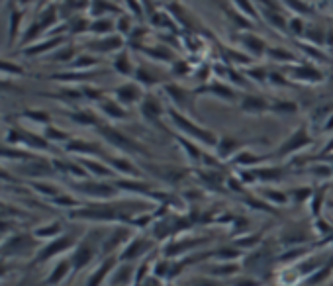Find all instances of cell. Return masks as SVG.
Instances as JSON below:
<instances>
[{
	"label": "cell",
	"mask_w": 333,
	"mask_h": 286,
	"mask_svg": "<svg viewBox=\"0 0 333 286\" xmlns=\"http://www.w3.org/2000/svg\"><path fill=\"white\" fill-rule=\"evenodd\" d=\"M233 2L237 4V8H239L243 14H247V16H253V18H257V12H255V6L249 2V0H233Z\"/></svg>",
	"instance_id": "cell-2"
},
{
	"label": "cell",
	"mask_w": 333,
	"mask_h": 286,
	"mask_svg": "<svg viewBox=\"0 0 333 286\" xmlns=\"http://www.w3.org/2000/svg\"><path fill=\"white\" fill-rule=\"evenodd\" d=\"M120 12V8L116 6V4H112V2H108V0H92V14H96V16H100V14H104V12Z\"/></svg>",
	"instance_id": "cell-1"
},
{
	"label": "cell",
	"mask_w": 333,
	"mask_h": 286,
	"mask_svg": "<svg viewBox=\"0 0 333 286\" xmlns=\"http://www.w3.org/2000/svg\"><path fill=\"white\" fill-rule=\"evenodd\" d=\"M286 4H288L292 10H298L300 14H312L310 6H306L304 2H300V0H286Z\"/></svg>",
	"instance_id": "cell-3"
},
{
	"label": "cell",
	"mask_w": 333,
	"mask_h": 286,
	"mask_svg": "<svg viewBox=\"0 0 333 286\" xmlns=\"http://www.w3.org/2000/svg\"><path fill=\"white\" fill-rule=\"evenodd\" d=\"M98 26H92V30H98V32H104V30H112V22H108V20H100V22H96Z\"/></svg>",
	"instance_id": "cell-4"
}]
</instances>
